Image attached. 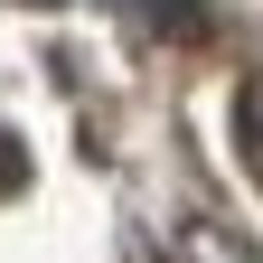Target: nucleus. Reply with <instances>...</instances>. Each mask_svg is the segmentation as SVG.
<instances>
[{"label": "nucleus", "instance_id": "obj_4", "mask_svg": "<svg viewBox=\"0 0 263 263\" xmlns=\"http://www.w3.org/2000/svg\"><path fill=\"white\" fill-rule=\"evenodd\" d=\"M19 10H57V0H19Z\"/></svg>", "mask_w": 263, "mask_h": 263}, {"label": "nucleus", "instance_id": "obj_2", "mask_svg": "<svg viewBox=\"0 0 263 263\" xmlns=\"http://www.w3.org/2000/svg\"><path fill=\"white\" fill-rule=\"evenodd\" d=\"M188 254H197V263H263L235 226H216V216H188Z\"/></svg>", "mask_w": 263, "mask_h": 263}, {"label": "nucleus", "instance_id": "obj_3", "mask_svg": "<svg viewBox=\"0 0 263 263\" xmlns=\"http://www.w3.org/2000/svg\"><path fill=\"white\" fill-rule=\"evenodd\" d=\"M151 38H197V0H122Z\"/></svg>", "mask_w": 263, "mask_h": 263}, {"label": "nucleus", "instance_id": "obj_1", "mask_svg": "<svg viewBox=\"0 0 263 263\" xmlns=\"http://www.w3.org/2000/svg\"><path fill=\"white\" fill-rule=\"evenodd\" d=\"M235 151H245V170H254V188H263V76L235 85Z\"/></svg>", "mask_w": 263, "mask_h": 263}]
</instances>
